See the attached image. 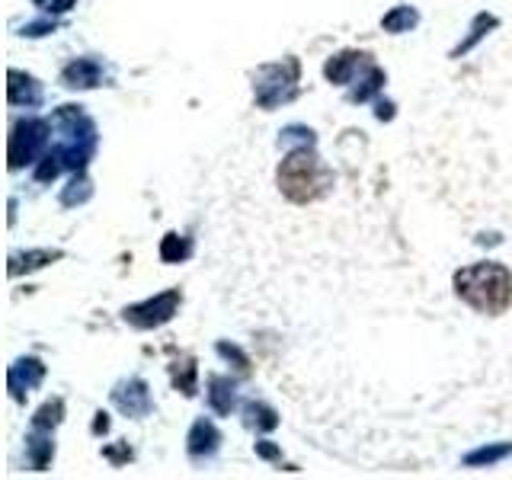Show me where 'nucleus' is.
Segmentation results:
<instances>
[{
    "instance_id": "nucleus-1",
    "label": "nucleus",
    "mask_w": 512,
    "mask_h": 480,
    "mask_svg": "<svg viewBox=\"0 0 512 480\" xmlns=\"http://www.w3.org/2000/svg\"><path fill=\"white\" fill-rule=\"evenodd\" d=\"M52 135L55 141L48 144V151L36 164V180L39 183H52L55 176L64 170H87V164L96 154V144H100V132H96V122L87 116L84 106L64 103L52 112Z\"/></svg>"
},
{
    "instance_id": "nucleus-2",
    "label": "nucleus",
    "mask_w": 512,
    "mask_h": 480,
    "mask_svg": "<svg viewBox=\"0 0 512 480\" xmlns=\"http://www.w3.org/2000/svg\"><path fill=\"white\" fill-rule=\"evenodd\" d=\"M452 285L455 295L477 314L496 317L509 311L512 304V272L503 263L487 260V263L464 266L452 276Z\"/></svg>"
},
{
    "instance_id": "nucleus-3",
    "label": "nucleus",
    "mask_w": 512,
    "mask_h": 480,
    "mask_svg": "<svg viewBox=\"0 0 512 480\" xmlns=\"http://www.w3.org/2000/svg\"><path fill=\"white\" fill-rule=\"evenodd\" d=\"M279 192L295 205H311L333 189V170L314 148H292L276 170Z\"/></svg>"
},
{
    "instance_id": "nucleus-4",
    "label": "nucleus",
    "mask_w": 512,
    "mask_h": 480,
    "mask_svg": "<svg viewBox=\"0 0 512 480\" xmlns=\"http://www.w3.org/2000/svg\"><path fill=\"white\" fill-rule=\"evenodd\" d=\"M301 61L295 55H288L282 61L260 64L253 74V100L260 109L272 112L285 103H292L301 93Z\"/></svg>"
},
{
    "instance_id": "nucleus-5",
    "label": "nucleus",
    "mask_w": 512,
    "mask_h": 480,
    "mask_svg": "<svg viewBox=\"0 0 512 480\" xmlns=\"http://www.w3.org/2000/svg\"><path fill=\"white\" fill-rule=\"evenodd\" d=\"M48 144H52V122L36 119V116L13 122L10 141H7V167L16 173L29 164H39L42 154L48 151Z\"/></svg>"
},
{
    "instance_id": "nucleus-6",
    "label": "nucleus",
    "mask_w": 512,
    "mask_h": 480,
    "mask_svg": "<svg viewBox=\"0 0 512 480\" xmlns=\"http://www.w3.org/2000/svg\"><path fill=\"white\" fill-rule=\"evenodd\" d=\"M180 308H183V292L180 288H167V292H160L154 298L128 304L122 311V320L135 330H157V327L170 324V320L180 314Z\"/></svg>"
},
{
    "instance_id": "nucleus-7",
    "label": "nucleus",
    "mask_w": 512,
    "mask_h": 480,
    "mask_svg": "<svg viewBox=\"0 0 512 480\" xmlns=\"http://www.w3.org/2000/svg\"><path fill=\"white\" fill-rule=\"evenodd\" d=\"M112 404H116L119 413L132 416V420H144L151 410H154V397H151V388L144 378H125L119 381L116 388L109 391Z\"/></svg>"
},
{
    "instance_id": "nucleus-8",
    "label": "nucleus",
    "mask_w": 512,
    "mask_h": 480,
    "mask_svg": "<svg viewBox=\"0 0 512 480\" xmlns=\"http://www.w3.org/2000/svg\"><path fill=\"white\" fill-rule=\"evenodd\" d=\"M45 362L36 356H23L7 368V391L16 404H26L32 391H39V384L45 381Z\"/></svg>"
},
{
    "instance_id": "nucleus-9",
    "label": "nucleus",
    "mask_w": 512,
    "mask_h": 480,
    "mask_svg": "<svg viewBox=\"0 0 512 480\" xmlns=\"http://www.w3.org/2000/svg\"><path fill=\"white\" fill-rule=\"evenodd\" d=\"M103 84H112V74L100 58H74L61 71V87L68 90H96Z\"/></svg>"
},
{
    "instance_id": "nucleus-10",
    "label": "nucleus",
    "mask_w": 512,
    "mask_h": 480,
    "mask_svg": "<svg viewBox=\"0 0 512 480\" xmlns=\"http://www.w3.org/2000/svg\"><path fill=\"white\" fill-rule=\"evenodd\" d=\"M372 64V55L368 52H359V48H343V52H336L327 58L324 64V77L336 87H346V84H356L359 74Z\"/></svg>"
},
{
    "instance_id": "nucleus-11",
    "label": "nucleus",
    "mask_w": 512,
    "mask_h": 480,
    "mask_svg": "<svg viewBox=\"0 0 512 480\" xmlns=\"http://www.w3.org/2000/svg\"><path fill=\"white\" fill-rule=\"evenodd\" d=\"M64 260V250L61 247H32V250H20V253H10L7 256V276L10 279H20V276H32L45 266H52Z\"/></svg>"
},
{
    "instance_id": "nucleus-12",
    "label": "nucleus",
    "mask_w": 512,
    "mask_h": 480,
    "mask_svg": "<svg viewBox=\"0 0 512 480\" xmlns=\"http://www.w3.org/2000/svg\"><path fill=\"white\" fill-rule=\"evenodd\" d=\"M221 448V429L208 420V416H199L196 423L189 426V436H186V452L192 461H208L215 458Z\"/></svg>"
},
{
    "instance_id": "nucleus-13",
    "label": "nucleus",
    "mask_w": 512,
    "mask_h": 480,
    "mask_svg": "<svg viewBox=\"0 0 512 480\" xmlns=\"http://www.w3.org/2000/svg\"><path fill=\"white\" fill-rule=\"evenodd\" d=\"M7 103L23 106V109H39L45 103V87L32 74L10 68L7 71Z\"/></svg>"
},
{
    "instance_id": "nucleus-14",
    "label": "nucleus",
    "mask_w": 512,
    "mask_h": 480,
    "mask_svg": "<svg viewBox=\"0 0 512 480\" xmlns=\"http://www.w3.org/2000/svg\"><path fill=\"white\" fill-rule=\"evenodd\" d=\"M26 461L32 471H48V464L55 461V439L45 429H29L26 436Z\"/></svg>"
},
{
    "instance_id": "nucleus-15",
    "label": "nucleus",
    "mask_w": 512,
    "mask_h": 480,
    "mask_svg": "<svg viewBox=\"0 0 512 480\" xmlns=\"http://www.w3.org/2000/svg\"><path fill=\"white\" fill-rule=\"evenodd\" d=\"M493 29H500V16H493V13H477L471 26H468V36H464L455 48H452V55L448 58H464V55H471L474 48L484 42Z\"/></svg>"
},
{
    "instance_id": "nucleus-16",
    "label": "nucleus",
    "mask_w": 512,
    "mask_h": 480,
    "mask_svg": "<svg viewBox=\"0 0 512 480\" xmlns=\"http://www.w3.org/2000/svg\"><path fill=\"white\" fill-rule=\"evenodd\" d=\"M208 407L218 416H231V410L237 407V381L228 375L208 378Z\"/></svg>"
},
{
    "instance_id": "nucleus-17",
    "label": "nucleus",
    "mask_w": 512,
    "mask_h": 480,
    "mask_svg": "<svg viewBox=\"0 0 512 480\" xmlns=\"http://www.w3.org/2000/svg\"><path fill=\"white\" fill-rule=\"evenodd\" d=\"M384 84H388V74H384V68H378V64L372 61V64H368V68L359 74L356 87L349 90L346 100H349V103H368V100H375V96L384 90Z\"/></svg>"
},
{
    "instance_id": "nucleus-18",
    "label": "nucleus",
    "mask_w": 512,
    "mask_h": 480,
    "mask_svg": "<svg viewBox=\"0 0 512 480\" xmlns=\"http://www.w3.org/2000/svg\"><path fill=\"white\" fill-rule=\"evenodd\" d=\"M512 455V442H490V445H480V448H471L468 455L461 458L464 468H493V464H500Z\"/></svg>"
},
{
    "instance_id": "nucleus-19",
    "label": "nucleus",
    "mask_w": 512,
    "mask_h": 480,
    "mask_svg": "<svg viewBox=\"0 0 512 480\" xmlns=\"http://www.w3.org/2000/svg\"><path fill=\"white\" fill-rule=\"evenodd\" d=\"M199 365L192 356H180L176 362H170V381L176 391H183V397H196V388H199Z\"/></svg>"
},
{
    "instance_id": "nucleus-20",
    "label": "nucleus",
    "mask_w": 512,
    "mask_h": 480,
    "mask_svg": "<svg viewBox=\"0 0 512 480\" xmlns=\"http://www.w3.org/2000/svg\"><path fill=\"white\" fill-rule=\"evenodd\" d=\"M416 26H420V10L410 4H397L381 16V29L391 32V36H400V32H410Z\"/></svg>"
},
{
    "instance_id": "nucleus-21",
    "label": "nucleus",
    "mask_w": 512,
    "mask_h": 480,
    "mask_svg": "<svg viewBox=\"0 0 512 480\" xmlns=\"http://www.w3.org/2000/svg\"><path fill=\"white\" fill-rule=\"evenodd\" d=\"M196 253V240L186 237V234H164V240H160V260L164 263H186L189 256Z\"/></svg>"
},
{
    "instance_id": "nucleus-22",
    "label": "nucleus",
    "mask_w": 512,
    "mask_h": 480,
    "mask_svg": "<svg viewBox=\"0 0 512 480\" xmlns=\"http://www.w3.org/2000/svg\"><path fill=\"white\" fill-rule=\"evenodd\" d=\"M90 196H93V180H90V173H87V170H74V173H71V180H68V186L61 189V205H64V208L84 205V202H90Z\"/></svg>"
},
{
    "instance_id": "nucleus-23",
    "label": "nucleus",
    "mask_w": 512,
    "mask_h": 480,
    "mask_svg": "<svg viewBox=\"0 0 512 480\" xmlns=\"http://www.w3.org/2000/svg\"><path fill=\"white\" fill-rule=\"evenodd\" d=\"M244 423L256 432H272L279 429V413L263 400H247L244 404Z\"/></svg>"
},
{
    "instance_id": "nucleus-24",
    "label": "nucleus",
    "mask_w": 512,
    "mask_h": 480,
    "mask_svg": "<svg viewBox=\"0 0 512 480\" xmlns=\"http://www.w3.org/2000/svg\"><path fill=\"white\" fill-rule=\"evenodd\" d=\"M61 423H64V400L61 397L45 400V404L32 413V420H29L32 429H45V432H55Z\"/></svg>"
},
{
    "instance_id": "nucleus-25",
    "label": "nucleus",
    "mask_w": 512,
    "mask_h": 480,
    "mask_svg": "<svg viewBox=\"0 0 512 480\" xmlns=\"http://www.w3.org/2000/svg\"><path fill=\"white\" fill-rule=\"evenodd\" d=\"M317 144V135H314V128L308 125H288L279 132V148H314Z\"/></svg>"
},
{
    "instance_id": "nucleus-26",
    "label": "nucleus",
    "mask_w": 512,
    "mask_h": 480,
    "mask_svg": "<svg viewBox=\"0 0 512 480\" xmlns=\"http://www.w3.org/2000/svg\"><path fill=\"white\" fill-rule=\"evenodd\" d=\"M215 352H218V356L224 359V362H231L234 368H237V375H250L253 372V365H250V356H247V352L244 349H240L237 343H228V340H218L215 343Z\"/></svg>"
},
{
    "instance_id": "nucleus-27",
    "label": "nucleus",
    "mask_w": 512,
    "mask_h": 480,
    "mask_svg": "<svg viewBox=\"0 0 512 480\" xmlns=\"http://www.w3.org/2000/svg\"><path fill=\"white\" fill-rule=\"evenodd\" d=\"M103 458H106L109 464H116V468H119V464L132 461V458H135V452H132V448H128V442H119V445H106V448H103Z\"/></svg>"
},
{
    "instance_id": "nucleus-28",
    "label": "nucleus",
    "mask_w": 512,
    "mask_h": 480,
    "mask_svg": "<svg viewBox=\"0 0 512 480\" xmlns=\"http://www.w3.org/2000/svg\"><path fill=\"white\" fill-rule=\"evenodd\" d=\"M42 13H48V16H61V13H68V10H74L77 7V0H32Z\"/></svg>"
},
{
    "instance_id": "nucleus-29",
    "label": "nucleus",
    "mask_w": 512,
    "mask_h": 480,
    "mask_svg": "<svg viewBox=\"0 0 512 480\" xmlns=\"http://www.w3.org/2000/svg\"><path fill=\"white\" fill-rule=\"evenodd\" d=\"M55 29H58V20L52 16V20L26 23V26H23V36H26V39H42V36H48V32H55Z\"/></svg>"
},
{
    "instance_id": "nucleus-30",
    "label": "nucleus",
    "mask_w": 512,
    "mask_h": 480,
    "mask_svg": "<svg viewBox=\"0 0 512 480\" xmlns=\"http://www.w3.org/2000/svg\"><path fill=\"white\" fill-rule=\"evenodd\" d=\"M253 448H256V458H263V461H282V448L272 445L269 439H260Z\"/></svg>"
},
{
    "instance_id": "nucleus-31",
    "label": "nucleus",
    "mask_w": 512,
    "mask_h": 480,
    "mask_svg": "<svg viewBox=\"0 0 512 480\" xmlns=\"http://www.w3.org/2000/svg\"><path fill=\"white\" fill-rule=\"evenodd\" d=\"M375 119H378V122H391V119H394V103L381 100L378 109H375Z\"/></svg>"
},
{
    "instance_id": "nucleus-32",
    "label": "nucleus",
    "mask_w": 512,
    "mask_h": 480,
    "mask_svg": "<svg viewBox=\"0 0 512 480\" xmlns=\"http://www.w3.org/2000/svg\"><path fill=\"white\" fill-rule=\"evenodd\" d=\"M109 429V413H96V420H93V432H96V436H100V432H106Z\"/></svg>"
},
{
    "instance_id": "nucleus-33",
    "label": "nucleus",
    "mask_w": 512,
    "mask_h": 480,
    "mask_svg": "<svg viewBox=\"0 0 512 480\" xmlns=\"http://www.w3.org/2000/svg\"><path fill=\"white\" fill-rule=\"evenodd\" d=\"M7 205H10V224H13L16 221V199H10Z\"/></svg>"
}]
</instances>
